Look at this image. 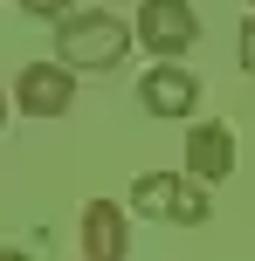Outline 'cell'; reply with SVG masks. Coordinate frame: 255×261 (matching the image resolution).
I'll return each instance as SVG.
<instances>
[{"mask_svg": "<svg viewBox=\"0 0 255 261\" xmlns=\"http://www.w3.org/2000/svg\"><path fill=\"white\" fill-rule=\"evenodd\" d=\"M131 48V28L118 14H69L55 28V62L62 69H118Z\"/></svg>", "mask_w": 255, "mask_h": 261, "instance_id": "1", "label": "cell"}, {"mask_svg": "<svg viewBox=\"0 0 255 261\" xmlns=\"http://www.w3.org/2000/svg\"><path fill=\"white\" fill-rule=\"evenodd\" d=\"M138 41H145L159 62L187 55L193 41H200V14H193V0H145V7H138Z\"/></svg>", "mask_w": 255, "mask_h": 261, "instance_id": "2", "label": "cell"}, {"mask_svg": "<svg viewBox=\"0 0 255 261\" xmlns=\"http://www.w3.org/2000/svg\"><path fill=\"white\" fill-rule=\"evenodd\" d=\"M131 206L152 213V220H179V227H200L207 220V193L193 179H173V172H145L131 186Z\"/></svg>", "mask_w": 255, "mask_h": 261, "instance_id": "3", "label": "cell"}, {"mask_svg": "<svg viewBox=\"0 0 255 261\" xmlns=\"http://www.w3.org/2000/svg\"><path fill=\"white\" fill-rule=\"evenodd\" d=\"M69 96H76V69H62V62H28L21 83H14V103L28 117H62Z\"/></svg>", "mask_w": 255, "mask_h": 261, "instance_id": "4", "label": "cell"}, {"mask_svg": "<svg viewBox=\"0 0 255 261\" xmlns=\"http://www.w3.org/2000/svg\"><path fill=\"white\" fill-rule=\"evenodd\" d=\"M138 103H145L152 117H193V103H200V83H193V69L159 62L145 83H138Z\"/></svg>", "mask_w": 255, "mask_h": 261, "instance_id": "5", "label": "cell"}, {"mask_svg": "<svg viewBox=\"0 0 255 261\" xmlns=\"http://www.w3.org/2000/svg\"><path fill=\"white\" fill-rule=\"evenodd\" d=\"M187 172H193V186H214V179L235 172V138H228V124H193V130H187Z\"/></svg>", "mask_w": 255, "mask_h": 261, "instance_id": "6", "label": "cell"}, {"mask_svg": "<svg viewBox=\"0 0 255 261\" xmlns=\"http://www.w3.org/2000/svg\"><path fill=\"white\" fill-rule=\"evenodd\" d=\"M124 241H131L124 206L118 199H90V206H83V254L90 261H124Z\"/></svg>", "mask_w": 255, "mask_h": 261, "instance_id": "7", "label": "cell"}, {"mask_svg": "<svg viewBox=\"0 0 255 261\" xmlns=\"http://www.w3.org/2000/svg\"><path fill=\"white\" fill-rule=\"evenodd\" d=\"M69 7L76 0H21V14H35V21H69Z\"/></svg>", "mask_w": 255, "mask_h": 261, "instance_id": "8", "label": "cell"}, {"mask_svg": "<svg viewBox=\"0 0 255 261\" xmlns=\"http://www.w3.org/2000/svg\"><path fill=\"white\" fill-rule=\"evenodd\" d=\"M235 48H242V69H248V76H255V14H248V21H242V35H235Z\"/></svg>", "mask_w": 255, "mask_h": 261, "instance_id": "9", "label": "cell"}, {"mask_svg": "<svg viewBox=\"0 0 255 261\" xmlns=\"http://www.w3.org/2000/svg\"><path fill=\"white\" fill-rule=\"evenodd\" d=\"M0 261H28V254H21V248H0Z\"/></svg>", "mask_w": 255, "mask_h": 261, "instance_id": "10", "label": "cell"}, {"mask_svg": "<svg viewBox=\"0 0 255 261\" xmlns=\"http://www.w3.org/2000/svg\"><path fill=\"white\" fill-rule=\"evenodd\" d=\"M248 7H255V0H248Z\"/></svg>", "mask_w": 255, "mask_h": 261, "instance_id": "11", "label": "cell"}]
</instances>
